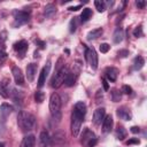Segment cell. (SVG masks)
<instances>
[{
	"label": "cell",
	"mask_w": 147,
	"mask_h": 147,
	"mask_svg": "<svg viewBox=\"0 0 147 147\" xmlns=\"http://www.w3.org/2000/svg\"><path fill=\"white\" fill-rule=\"evenodd\" d=\"M77 29V20L76 17H74L71 21H70V24H69V31L70 32H75Z\"/></svg>",
	"instance_id": "cell-32"
},
{
	"label": "cell",
	"mask_w": 147,
	"mask_h": 147,
	"mask_svg": "<svg viewBox=\"0 0 147 147\" xmlns=\"http://www.w3.org/2000/svg\"><path fill=\"white\" fill-rule=\"evenodd\" d=\"M6 40H7V31L0 32V51H2V52H5V48H6V46H5Z\"/></svg>",
	"instance_id": "cell-27"
},
{
	"label": "cell",
	"mask_w": 147,
	"mask_h": 147,
	"mask_svg": "<svg viewBox=\"0 0 147 147\" xmlns=\"http://www.w3.org/2000/svg\"><path fill=\"white\" fill-rule=\"evenodd\" d=\"M17 124L22 131L26 132V131L32 130V127L36 124V118L32 114L24 111V110H21L18 113V116H17Z\"/></svg>",
	"instance_id": "cell-2"
},
{
	"label": "cell",
	"mask_w": 147,
	"mask_h": 147,
	"mask_svg": "<svg viewBox=\"0 0 147 147\" xmlns=\"http://www.w3.org/2000/svg\"><path fill=\"white\" fill-rule=\"evenodd\" d=\"M55 13H56V7H55L53 3H48V5L45 6L44 15H45L46 17H52Z\"/></svg>",
	"instance_id": "cell-21"
},
{
	"label": "cell",
	"mask_w": 147,
	"mask_h": 147,
	"mask_svg": "<svg viewBox=\"0 0 147 147\" xmlns=\"http://www.w3.org/2000/svg\"><path fill=\"white\" fill-rule=\"evenodd\" d=\"M13 111V106L8 105V103H1L0 106V116L2 119H6Z\"/></svg>",
	"instance_id": "cell-15"
},
{
	"label": "cell",
	"mask_w": 147,
	"mask_h": 147,
	"mask_svg": "<svg viewBox=\"0 0 147 147\" xmlns=\"http://www.w3.org/2000/svg\"><path fill=\"white\" fill-rule=\"evenodd\" d=\"M94 6H95V8H96V10L99 13H102V11L106 10V3L102 0H95L94 1Z\"/></svg>",
	"instance_id": "cell-28"
},
{
	"label": "cell",
	"mask_w": 147,
	"mask_h": 147,
	"mask_svg": "<svg viewBox=\"0 0 147 147\" xmlns=\"http://www.w3.org/2000/svg\"><path fill=\"white\" fill-rule=\"evenodd\" d=\"M0 95L2 98L9 96V87H8V79H5L3 82H0Z\"/></svg>",
	"instance_id": "cell-19"
},
{
	"label": "cell",
	"mask_w": 147,
	"mask_h": 147,
	"mask_svg": "<svg viewBox=\"0 0 147 147\" xmlns=\"http://www.w3.org/2000/svg\"><path fill=\"white\" fill-rule=\"evenodd\" d=\"M20 147H36V137L33 134L25 136L23 138Z\"/></svg>",
	"instance_id": "cell-14"
},
{
	"label": "cell",
	"mask_w": 147,
	"mask_h": 147,
	"mask_svg": "<svg viewBox=\"0 0 147 147\" xmlns=\"http://www.w3.org/2000/svg\"><path fill=\"white\" fill-rule=\"evenodd\" d=\"M102 32H103V30H102V28H98V29H93V30H91L88 33H87V36H86V38H87V40H95V39H98L99 37H101V34H102Z\"/></svg>",
	"instance_id": "cell-17"
},
{
	"label": "cell",
	"mask_w": 147,
	"mask_h": 147,
	"mask_svg": "<svg viewBox=\"0 0 147 147\" xmlns=\"http://www.w3.org/2000/svg\"><path fill=\"white\" fill-rule=\"evenodd\" d=\"M44 99H45V93L44 92H41V91H37L36 93H34V100H36V102H42L44 101Z\"/></svg>",
	"instance_id": "cell-30"
},
{
	"label": "cell",
	"mask_w": 147,
	"mask_h": 147,
	"mask_svg": "<svg viewBox=\"0 0 147 147\" xmlns=\"http://www.w3.org/2000/svg\"><path fill=\"white\" fill-rule=\"evenodd\" d=\"M136 5H137V7L138 8H145V6H146V1H144V0H138V1H136Z\"/></svg>",
	"instance_id": "cell-38"
},
{
	"label": "cell",
	"mask_w": 147,
	"mask_h": 147,
	"mask_svg": "<svg viewBox=\"0 0 147 147\" xmlns=\"http://www.w3.org/2000/svg\"><path fill=\"white\" fill-rule=\"evenodd\" d=\"M69 72H70V71H69L68 67H62V68L54 75V77L52 78V80H51V86H52L53 88H59V87L64 83V79H65V77L68 76Z\"/></svg>",
	"instance_id": "cell-4"
},
{
	"label": "cell",
	"mask_w": 147,
	"mask_h": 147,
	"mask_svg": "<svg viewBox=\"0 0 147 147\" xmlns=\"http://www.w3.org/2000/svg\"><path fill=\"white\" fill-rule=\"evenodd\" d=\"M109 49H110V46L107 42H103V44L100 45V52L101 53H107Z\"/></svg>",
	"instance_id": "cell-34"
},
{
	"label": "cell",
	"mask_w": 147,
	"mask_h": 147,
	"mask_svg": "<svg viewBox=\"0 0 147 147\" xmlns=\"http://www.w3.org/2000/svg\"><path fill=\"white\" fill-rule=\"evenodd\" d=\"M105 116H106V111H105V108H96L95 110H94V113H93V124L94 125H100L101 123H102V121H103V118H105Z\"/></svg>",
	"instance_id": "cell-7"
},
{
	"label": "cell",
	"mask_w": 147,
	"mask_h": 147,
	"mask_svg": "<svg viewBox=\"0 0 147 147\" xmlns=\"http://www.w3.org/2000/svg\"><path fill=\"white\" fill-rule=\"evenodd\" d=\"M133 144H140V140L138 139V138H131V139H129L127 141H126V145H133Z\"/></svg>",
	"instance_id": "cell-36"
},
{
	"label": "cell",
	"mask_w": 147,
	"mask_h": 147,
	"mask_svg": "<svg viewBox=\"0 0 147 147\" xmlns=\"http://www.w3.org/2000/svg\"><path fill=\"white\" fill-rule=\"evenodd\" d=\"M49 111L52 115V118L56 122H60L61 119V99L57 93H53L49 98Z\"/></svg>",
	"instance_id": "cell-3"
},
{
	"label": "cell",
	"mask_w": 147,
	"mask_h": 147,
	"mask_svg": "<svg viewBox=\"0 0 147 147\" xmlns=\"http://www.w3.org/2000/svg\"><path fill=\"white\" fill-rule=\"evenodd\" d=\"M111 99L114 102H118L122 99V92L118 90H113L111 91Z\"/></svg>",
	"instance_id": "cell-29"
},
{
	"label": "cell",
	"mask_w": 147,
	"mask_h": 147,
	"mask_svg": "<svg viewBox=\"0 0 147 147\" xmlns=\"http://www.w3.org/2000/svg\"><path fill=\"white\" fill-rule=\"evenodd\" d=\"M116 138L118 140H124L126 138V130L123 126H118L116 129Z\"/></svg>",
	"instance_id": "cell-26"
},
{
	"label": "cell",
	"mask_w": 147,
	"mask_h": 147,
	"mask_svg": "<svg viewBox=\"0 0 147 147\" xmlns=\"http://www.w3.org/2000/svg\"><path fill=\"white\" fill-rule=\"evenodd\" d=\"M86 114V106L84 102L79 101L74 106L71 114V133L74 137H77L82 129V123Z\"/></svg>",
	"instance_id": "cell-1"
},
{
	"label": "cell",
	"mask_w": 147,
	"mask_h": 147,
	"mask_svg": "<svg viewBox=\"0 0 147 147\" xmlns=\"http://www.w3.org/2000/svg\"><path fill=\"white\" fill-rule=\"evenodd\" d=\"M30 20V13L25 11V10H18V11H14V26H21L25 23H28Z\"/></svg>",
	"instance_id": "cell-5"
},
{
	"label": "cell",
	"mask_w": 147,
	"mask_h": 147,
	"mask_svg": "<svg viewBox=\"0 0 147 147\" xmlns=\"http://www.w3.org/2000/svg\"><path fill=\"white\" fill-rule=\"evenodd\" d=\"M36 44H38L40 48H45V46H46V44H45L44 41H41V40H39V39H38V40H36Z\"/></svg>",
	"instance_id": "cell-41"
},
{
	"label": "cell",
	"mask_w": 147,
	"mask_h": 147,
	"mask_svg": "<svg viewBox=\"0 0 147 147\" xmlns=\"http://www.w3.org/2000/svg\"><path fill=\"white\" fill-rule=\"evenodd\" d=\"M6 60H7V53H6V52L0 51V64H2Z\"/></svg>",
	"instance_id": "cell-37"
},
{
	"label": "cell",
	"mask_w": 147,
	"mask_h": 147,
	"mask_svg": "<svg viewBox=\"0 0 147 147\" xmlns=\"http://www.w3.org/2000/svg\"><path fill=\"white\" fill-rule=\"evenodd\" d=\"M91 16H92V9H90V8H84L83 11H82V14H80V21H82L83 23H85V22H87V21L91 18Z\"/></svg>",
	"instance_id": "cell-24"
},
{
	"label": "cell",
	"mask_w": 147,
	"mask_h": 147,
	"mask_svg": "<svg viewBox=\"0 0 147 147\" xmlns=\"http://www.w3.org/2000/svg\"><path fill=\"white\" fill-rule=\"evenodd\" d=\"M122 93H124V94H127V95H131L132 93H133V91H132V87L131 86H129V85H123L122 86V91H121Z\"/></svg>",
	"instance_id": "cell-33"
},
{
	"label": "cell",
	"mask_w": 147,
	"mask_h": 147,
	"mask_svg": "<svg viewBox=\"0 0 147 147\" xmlns=\"http://www.w3.org/2000/svg\"><path fill=\"white\" fill-rule=\"evenodd\" d=\"M11 74H13V77H14V80H15L16 85L22 86V85L24 84V76H23L22 70H21L18 67H13Z\"/></svg>",
	"instance_id": "cell-9"
},
{
	"label": "cell",
	"mask_w": 147,
	"mask_h": 147,
	"mask_svg": "<svg viewBox=\"0 0 147 147\" xmlns=\"http://www.w3.org/2000/svg\"><path fill=\"white\" fill-rule=\"evenodd\" d=\"M85 57L86 61L88 62V64L91 65L92 69H96L98 68V55L94 48H85Z\"/></svg>",
	"instance_id": "cell-6"
},
{
	"label": "cell",
	"mask_w": 147,
	"mask_h": 147,
	"mask_svg": "<svg viewBox=\"0 0 147 147\" xmlns=\"http://www.w3.org/2000/svg\"><path fill=\"white\" fill-rule=\"evenodd\" d=\"M116 113H117V116H118L119 118L124 119V121H130V119L132 118V115H131L130 110H129L127 108H125V107H121V108H118Z\"/></svg>",
	"instance_id": "cell-16"
},
{
	"label": "cell",
	"mask_w": 147,
	"mask_h": 147,
	"mask_svg": "<svg viewBox=\"0 0 147 147\" xmlns=\"http://www.w3.org/2000/svg\"><path fill=\"white\" fill-rule=\"evenodd\" d=\"M82 141L84 142V144H88L91 140H93V139H95V134L93 133V132H91L88 129H86L85 131H84V133H83V136H82Z\"/></svg>",
	"instance_id": "cell-22"
},
{
	"label": "cell",
	"mask_w": 147,
	"mask_h": 147,
	"mask_svg": "<svg viewBox=\"0 0 147 147\" xmlns=\"http://www.w3.org/2000/svg\"><path fill=\"white\" fill-rule=\"evenodd\" d=\"M0 147H5V144L3 142H0Z\"/></svg>",
	"instance_id": "cell-43"
},
{
	"label": "cell",
	"mask_w": 147,
	"mask_h": 147,
	"mask_svg": "<svg viewBox=\"0 0 147 147\" xmlns=\"http://www.w3.org/2000/svg\"><path fill=\"white\" fill-rule=\"evenodd\" d=\"M49 69H51V63L47 62V64L41 69L40 71V75H39V78H38V87H42L44 84L46 83V78L48 76V72H49Z\"/></svg>",
	"instance_id": "cell-10"
},
{
	"label": "cell",
	"mask_w": 147,
	"mask_h": 147,
	"mask_svg": "<svg viewBox=\"0 0 147 147\" xmlns=\"http://www.w3.org/2000/svg\"><path fill=\"white\" fill-rule=\"evenodd\" d=\"M14 49L21 55V57H23V55L28 51V42L25 40H20L14 44Z\"/></svg>",
	"instance_id": "cell-12"
},
{
	"label": "cell",
	"mask_w": 147,
	"mask_h": 147,
	"mask_svg": "<svg viewBox=\"0 0 147 147\" xmlns=\"http://www.w3.org/2000/svg\"><path fill=\"white\" fill-rule=\"evenodd\" d=\"M51 142H52V138H51L49 133L47 131H42L39 134V139H38L39 147H49Z\"/></svg>",
	"instance_id": "cell-8"
},
{
	"label": "cell",
	"mask_w": 147,
	"mask_h": 147,
	"mask_svg": "<svg viewBox=\"0 0 147 147\" xmlns=\"http://www.w3.org/2000/svg\"><path fill=\"white\" fill-rule=\"evenodd\" d=\"M102 85H103L105 91H108V90H109V85H108V82H107L106 78H102Z\"/></svg>",
	"instance_id": "cell-39"
},
{
	"label": "cell",
	"mask_w": 147,
	"mask_h": 147,
	"mask_svg": "<svg viewBox=\"0 0 147 147\" xmlns=\"http://www.w3.org/2000/svg\"><path fill=\"white\" fill-rule=\"evenodd\" d=\"M117 55H118V57H126L129 55V51L127 49H119L117 52Z\"/></svg>",
	"instance_id": "cell-35"
},
{
	"label": "cell",
	"mask_w": 147,
	"mask_h": 147,
	"mask_svg": "<svg viewBox=\"0 0 147 147\" xmlns=\"http://www.w3.org/2000/svg\"><path fill=\"white\" fill-rule=\"evenodd\" d=\"M36 72H37V64L34 63H30L26 65V78L28 82H33L34 77H36Z\"/></svg>",
	"instance_id": "cell-13"
},
{
	"label": "cell",
	"mask_w": 147,
	"mask_h": 147,
	"mask_svg": "<svg viewBox=\"0 0 147 147\" xmlns=\"http://www.w3.org/2000/svg\"><path fill=\"white\" fill-rule=\"evenodd\" d=\"M114 125V119L111 115H106L103 121H102V132L103 133H109L113 129Z\"/></svg>",
	"instance_id": "cell-11"
},
{
	"label": "cell",
	"mask_w": 147,
	"mask_h": 147,
	"mask_svg": "<svg viewBox=\"0 0 147 147\" xmlns=\"http://www.w3.org/2000/svg\"><path fill=\"white\" fill-rule=\"evenodd\" d=\"M133 36L137 37V38H140V37L144 36V31H142V26H141V25L134 28V30H133Z\"/></svg>",
	"instance_id": "cell-31"
},
{
	"label": "cell",
	"mask_w": 147,
	"mask_h": 147,
	"mask_svg": "<svg viewBox=\"0 0 147 147\" xmlns=\"http://www.w3.org/2000/svg\"><path fill=\"white\" fill-rule=\"evenodd\" d=\"M124 38V31L122 28H117L113 34V40L115 44H119Z\"/></svg>",
	"instance_id": "cell-20"
},
{
	"label": "cell",
	"mask_w": 147,
	"mask_h": 147,
	"mask_svg": "<svg viewBox=\"0 0 147 147\" xmlns=\"http://www.w3.org/2000/svg\"><path fill=\"white\" fill-rule=\"evenodd\" d=\"M80 7H82L80 5H77V6H71V7H69L68 9H69L70 11H77L78 9H80Z\"/></svg>",
	"instance_id": "cell-40"
},
{
	"label": "cell",
	"mask_w": 147,
	"mask_h": 147,
	"mask_svg": "<svg viewBox=\"0 0 147 147\" xmlns=\"http://www.w3.org/2000/svg\"><path fill=\"white\" fill-rule=\"evenodd\" d=\"M131 132H132V133H139V132H140L139 126H132V127H131Z\"/></svg>",
	"instance_id": "cell-42"
},
{
	"label": "cell",
	"mask_w": 147,
	"mask_h": 147,
	"mask_svg": "<svg viewBox=\"0 0 147 147\" xmlns=\"http://www.w3.org/2000/svg\"><path fill=\"white\" fill-rule=\"evenodd\" d=\"M105 75H106V78L110 82H115L117 79V70L113 67L107 68L106 71H105Z\"/></svg>",
	"instance_id": "cell-18"
},
{
	"label": "cell",
	"mask_w": 147,
	"mask_h": 147,
	"mask_svg": "<svg viewBox=\"0 0 147 147\" xmlns=\"http://www.w3.org/2000/svg\"><path fill=\"white\" fill-rule=\"evenodd\" d=\"M145 64V59L142 56H137L133 61V68L136 70H140Z\"/></svg>",
	"instance_id": "cell-25"
},
{
	"label": "cell",
	"mask_w": 147,
	"mask_h": 147,
	"mask_svg": "<svg viewBox=\"0 0 147 147\" xmlns=\"http://www.w3.org/2000/svg\"><path fill=\"white\" fill-rule=\"evenodd\" d=\"M76 79H77V75H75L74 72H69L68 76H67L65 79H64V84H65L68 87L74 86L75 83H76Z\"/></svg>",
	"instance_id": "cell-23"
}]
</instances>
